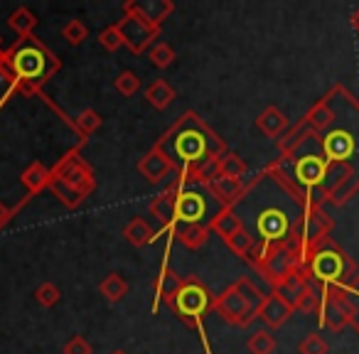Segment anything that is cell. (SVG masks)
<instances>
[{
  "mask_svg": "<svg viewBox=\"0 0 359 354\" xmlns=\"http://www.w3.org/2000/svg\"><path fill=\"white\" fill-rule=\"evenodd\" d=\"M99 42L106 47L109 52H116L121 45H123V35H121V30H118V25H111V27H106L104 32L99 35Z\"/></svg>",
  "mask_w": 359,
  "mask_h": 354,
  "instance_id": "34",
  "label": "cell"
},
{
  "mask_svg": "<svg viewBox=\"0 0 359 354\" xmlns=\"http://www.w3.org/2000/svg\"><path fill=\"white\" fill-rule=\"evenodd\" d=\"M217 313L226 320V322H236V325H249L254 318H259V310L246 300V295L236 288V283L231 288L224 290V295H219V300L215 303Z\"/></svg>",
  "mask_w": 359,
  "mask_h": 354,
  "instance_id": "9",
  "label": "cell"
},
{
  "mask_svg": "<svg viewBox=\"0 0 359 354\" xmlns=\"http://www.w3.org/2000/svg\"><path fill=\"white\" fill-rule=\"evenodd\" d=\"M145 99H148L150 106H155L158 111H163V109H168V106L172 104L175 89L165 79H158V81H153L148 89H145Z\"/></svg>",
  "mask_w": 359,
  "mask_h": 354,
  "instance_id": "17",
  "label": "cell"
},
{
  "mask_svg": "<svg viewBox=\"0 0 359 354\" xmlns=\"http://www.w3.org/2000/svg\"><path fill=\"white\" fill-rule=\"evenodd\" d=\"M60 298H62V293H60V288H57L55 283H42V285H37L35 300L42 305V308H52V305L60 303Z\"/></svg>",
  "mask_w": 359,
  "mask_h": 354,
  "instance_id": "29",
  "label": "cell"
},
{
  "mask_svg": "<svg viewBox=\"0 0 359 354\" xmlns=\"http://www.w3.org/2000/svg\"><path fill=\"white\" fill-rule=\"evenodd\" d=\"M323 300H320V325L332 332H342L349 327L354 320V305L347 295V288L342 290H323Z\"/></svg>",
  "mask_w": 359,
  "mask_h": 354,
  "instance_id": "8",
  "label": "cell"
},
{
  "mask_svg": "<svg viewBox=\"0 0 359 354\" xmlns=\"http://www.w3.org/2000/svg\"><path fill=\"white\" fill-rule=\"evenodd\" d=\"M86 35H89V30H86V25L81 20H69L62 27V37H65L69 45H81V42L86 40Z\"/></svg>",
  "mask_w": 359,
  "mask_h": 354,
  "instance_id": "28",
  "label": "cell"
},
{
  "mask_svg": "<svg viewBox=\"0 0 359 354\" xmlns=\"http://www.w3.org/2000/svg\"><path fill=\"white\" fill-rule=\"evenodd\" d=\"M8 25H11L13 30L18 32V35L27 37L32 30H35V25H37V18L32 15V13L27 11V8H18V11L11 15V20H8Z\"/></svg>",
  "mask_w": 359,
  "mask_h": 354,
  "instance_id": "22",
  "label": "cell"
},
{
  "mask_svg": "<svg viewBox=\"0 0 359 354\" xmlns=\"http://www.w3.org/2000/svg\"><path fill=\"white\" fill-rule=\"evenodd\" d=\"M172 145H175V158L177 163H185L187 168H195V165L205 163L207 155L212 153L210 140L217 138L212 135L205 125L197 121V116H187L185 123H180L172 130Z\"/></svg>",
  "mask_w": 359,
  "mask_h": 354,
  "instance_id": "5",
  "label": "cell"
},
{
  "mask_svg": "<svg viewBox=\"0 0 359 354\" xmlns=\"http://www.w3.org/2000/svg\"><path fill=\"white\" fill-rule=\"evenodd\" d=\"M150 212L158 217L160 222H170L175 219V200L170 195H160L158 200L150 205Z\"/></svg>",
  "mask_w": 359,
  "mask_h": 354,
  "instance_id": "27",
  "label": "cell"
},
{
  "mask_svg": "<svg viewBox=\"0 0 359 354\" xmlns=\"http://www.w3.org/2000/svg\"><path fill=\"white\" fill-rule=\"evenodd\" d=\"M249 352L251 354H273L276 349V339L271 332H266V329H259V332H254L249 337Z\"/></svg>",
  "mask_w": 359,
  "mask_h": 354,
  "instance_id": "24",
  "label": "cell"
},
{
  "mask_svg": "<svg viewBox=\"0 0 359 354\" xmlns=\"http://www.w3.org/2000/svg\"><path fill=\"white\" fill-rule=\"evenodd\" d=\"M207 195L197 187H185L180 190L175 200V219L182 222L185 226H202V219L207 217Z\"/></svg>",
  "mask_w": 359,
  "mask_h": 354,
  "instance_id": "10",
  "label": "cell"
},
{
  "mask_svg": "<svg viewBox=\"0 0 359 354\" xmlns=\"http://www.w3.org/2000/svg\"><path fill=\"white\" fill-rule=\"evenodd\" d=\"M219 175L222 177H231V180H241L246 175V163L234 153L224 155V158H219Z\"/></svg>",
  "mask_w": 359,
  "mask_h": 354,
  "instance_id": "23",
  "label": "cell"
},
{
  "mask_svg": "<svg viewBox=\"0 0 359 354\" xmlns=\"http://www.w3.org/2000/svg\"><path fill=\"white\" fill-rule=\"evenodd\" d=\"M244 205H256L251 210V224H254L259 244H288L295 224L305 215L308 205L303 197L295 192V187L283 177L276 165H271L259 177L254 187L249 190ZM249 210V207H246Z\"/></svg>",
  "mask_w": 359,
  "mask_h": 354,
  "instance_id": "2",
  "label": "cell"
},
{
  "mask_svg": "<svg viewBox=\"0 0 359 354\" xmlns=\"http://www.w3.org/2000/svg\"><path fill=\"white\" fill-rule=\"evenodd\" d=\"M256 125H259L261 133L269 135V138H278V135L288 128V118H285V114L280 109L269 106V109H264V114L256 118Z\"/></svg>",
  "mask_w": 359,
  "mask_h": 354,
  "instance_id": "14",
  "label": "cell"
},
{
  "mask_svg": "<svg viewBox=\"0 0 359 354\" xmlns=\"http://www.w3.org/2000/svg\"><path fill=\"white\" fill-rule=\"evenodd\" d=\"M170 308L187 322H200L205 318V313L212 308V293L202 280L197 278H185L180 280L177 290L168 298Z\"/></svg>",
  "mask_w": 359,
  "mask_h": 354,
  "instance_id": "6",
  "label": "cell"
},
{
  "mask_svg": "<svg viewBox=\"0 0 359 354\" xmlns=\"http://www.w3.org/2000/svg\"><path fill=\"white\" fill-rule=\"evenodd\" d=\"M50 180H52L50 172H47V168H45V165H40V163L30 165V168H27L25 172H22V185H25L30 192L45 190L47 182H50Z\"/></svg>",
  "mask_w": 359,
  "mask_h": 354,
  "instance_id": "20",
  "label": "cell"
},
{
  "mask_svg": "<svg viewBox=\"0 0 359 354\" xmlns=\"http://www.w3.org/2000/svg\"><path fill=\"white\" fill-rule=\"evenodd\" d=\"M210 190L215 192V197H219L222 202H239L241 197H244V185H241V180H231V177H215V180L210 182Z\"/></svg>",
  "mask_w": 359,
  "mask_h": 354,
  "instance_id": "15",
  "label": "cell"
},
{
  "mask_svg": "<svg viewBox=\"0 0 359 354\" xmlns=\"http://www.w3.org/2000/svg\"><path fill=\"white\" fill-rule=\"evenodd\" d=\"M138 170L143 172V177L148 182H160L172 170V160L168 155H163V150H153V153H148L140 160Z\"/></svg>",
  "mask_w": 359,
  "mask_h": 354,
  "instance_id": "13",
  "label": "cell"
},
{
  "mask_svg": "<svg viewBox=\"0 0 359 354\" xmlns=\"http://www.w3.org/2000/svg\"><path fill=\"white\" fill-rule=\"evenodd\" d=\"M121 35H123V45H128L133 52H143L148 42L158 35V27L145 22L143 18H126L118 25Z\"/></svg>",
  "mask_w": 359,
  "mask_h": 354,
  "instance_id": "11",
  "label": "cell"
},
{
  "mask_svg": "<svg viewBox=\"0 0 359 354\" xmlns=\"http://www.w3.org/2000/svg\"><path fill=\"white\" fill-rule=\"evenodd\" d=\"M303 133H315L330 163L327 202L342 207L359 192V99L337 84L305 114L280 143L283 153Z\"/></svg>",
  "mask_w": 359,
  "mask_h": 354,
  "instance_id": "1",
  "label": "cell"
},
{
  "mask_svg": "<svg viewBox=\"0 0 359 354\" xmlns=\"http://www.w3.org/2000/svg\"><path fill=\"white\" fill-rule=\"evenodd\" d=\"M111 354H126V352H123V349H114Z\"/></svg>",
  "mask_w": 359,
  "mask_h": 354,
  "instance_id": "38",
  "label": "cell"
},
{
  "mask_svg": "<svg viewBox=\"0 0 359 354\" xmlns=\"http://www.w3.org/2000/svg\"><path fill=\"white\" fill-rule=\"evenodd\" d=\"M212 229H215L224 241H229L231 236L239 234V231L244 229V222H241V217L236 215L234 210H224L215 222H212Z\"/></svg>",
  "mask_w": 359,
  "mask_h": 354,
  "instance_id": "16",
  "label": "cell"
},
{
  "mask_svg": "<svg viewBox=\"0 0 359 354\" xmlns=\"http://www.w3.org/2000/svg\"><path fill=\"white\" fill-rule=\"evenodd\" d=\"M320 300H323L320 290L315 288L313 283H308L303 290H300V295H298V300H295L293 308L298 310V313H303V315H313V313H318V310H320Z\"/></svg>",
  "mask_w": 359,
  "mask_h": 354,
  "instance_id": "21",
  "label": "cell"
},
{
  "mask_svg": "<svg viewBox=\"0 0 359 354\" xmlns=\"http://www.w3.org/2000/svg\"><path fill=\"white\" fill-rule=\"evenodd\" d=\"M226 244H229V249L234 251V254L246 256V259H249L251 251L256 249V244H259V241H256V236H254V234H249L246 229H241L239 234L231 236V239L226 241Z\"/></svg>",
  "mask_w": 359,
  "mask_h": 354,
  "instance_id": "25",
  "label": "cell"
},
{
  "mask_svg": "<svg viewBox=\"0 0 359 354\" xmlns=\"http://www.w3.org/2000/svg\"><path fill=\"white\" fill-rule=\"evenodd\" d=\"M298 352L300 354H327L330 347L323 339V334H308V337L298 344Z\"/></svg>",
  "mask_w": 359,
  "mask_h": 354,
  "instance_id": "32",
  "label": "cell"
},
{
  "mask_svg": "<svg viewBox=\"0 0 359 354\" xmlns=\"http://www.w3.org/2000/svg\"><path fill=\"white\" fill-rule=\"evenodd\" d=\"M347 295H349V300H352V305H354V320H352V327L359 332V273L354 275V280L347 285Z\"/></svg>",
  "mask_w": 359,
  "mask_h": 354,
  "instance_id": "35",
  "label": "cell"
},
{
  "mask_svg": "<svg viewBox=\"0 0 359 354\" xmlns=\"http://www.w3.org/2000/svg\"><path fill=\"white\" fill-rule=\"evenodd\" d=\"M99 290H101V295L109 300V303H118V300L128 293V283H126L118 273H109L104 280H101Z\"/></svg>",
  "mask_w": 359,
  "mask_h": 354,
  "instance_id": "19",
  "label": "cell"
},
{
  "mask_svg": "<svg viewBox=\"0 0 359 354\" xmlns=\"http://www.w3.org/2000/svg\"><path fill=\"white\" fill-rule=\"evenodd\" d=\"M123 236H126V241H128L130 246H145V244H150V241L155 239L153 229H150L145 219L128 222V224H126V229H123Z\"/></svg>",
  "mask_w": 359,
  "mask_h": 354,
  "instance_id": "18",
  "label": "cell"
},
{
  "mask_svg": "<svg viewBox=\"0 0 359 354\" xmlns=\"http://www.w3.org/2000/svg\"><path fill=\"white\" fill-rule=\"evenodd\" d=\"M55 67L60 64L52 62L47 50H42L40 45H32V42L20 45L15 50V55H13V69L25 81H45L55 72Z\"/></svg>",
  "mask_w": 359,
  "mask_h": 354,
  "instance_id": "7",
  "label": "cell"
},
{
  "mask_svg": "<svg viewBox=\"0 0 359 354\" xmlns=\"http://www.w3.org/2000/svg\"><path fill=\"white\" fill-rule=\"evenodd\" d=\"M150 62H153L158 69H168L175 62V50L168 45V42H158V45L150 50Z\"/></svg>",
  "mask_w": 359,
  "mask_h": 354,
  "instance_id": "26",
  "label": "cell"
},
{
  "mask_svg": "<svg viewBox=\"0 0 359 354\" xmlns=\"http://www.w3.org/2000/svg\"><path fill=\"white\" fill-rule=\"evenodd\" d=\"M114 86H116V91H118V94H123V96H133L135 91L140 89V79L133 74V72H121V74L116 76Z\"/></svg>",
  "mask_w": 359,
  "mask_h": 354,
  "instance_id": "31",
  "label": "cell"
},
{
  "mask_svg": "<svg viewBox=\"0 0 359 354\" xmlns=\"http://www.w3.org/2000/svg\"><path fill=\"white\" fill-rule=\"evenodd\" d=\"M65 354H91V344L84 337H74L65 344Z\"/></svg>",
  "mask_w": 359,
  "mask_h": 354,
  "instance_id": "36",
  "label": "cell"
},
{
  "mask_svg": "<svg viewBox=\"0 0 359 354\" xmlns=\"http://www.w3.org/2000/svg\"><path fill=\"white\" fill-rule=\"evenodd\" d=\"M276 168L283 172V177L295 187L308 207L323 210L327 202V180H330V163L325 158L320 140L315 133H303L298 143L290 145L283 153Z\"/></svg>",
  "mask_w": 359,
  "mask_h": 354,
  "instance_id": "3",
  "label": "cell"
},
{
  "mask_svg": "<svg viewBox=\"0 0 359 354\" xmlns=\"http://www.w3.org/2000/svg\"><path fill=\"white\" fill-rule=\"evenodd\" d=\"M293 305L288 303V300H283L278 293H271V295H266V300H264V305H261V310H259V318L264 320L269 327H280V325H285V320L293 315Z\"/></svg>",
  "mask_w": 359,
  "mask_h": 354,
  "instance_id": "12",
  "label": "cell"
},
{
  "mask_svg": "<svg viewBox=\"0 0 359 354\" xmlns=\"http://www.w3.org/2000/svg\"><path fill=\"white\" fill-rule=\"evenodd\" d=\"M177 236H180V241L185 246H190V249H200L207 241V229L205 226H185Z\"/></svg>",
  "mask_w": 359,
  "mask_h": 354,
  "instance_id": "30",
  "label": "cell"
},
{
  "mask_svg": "<svg viewBox=\"0 0 359 354\" xmlns=\"http://www.w3.org/2000/svg\"><path fill=\"white\" fill-rule=\"evenodd\" d=\"M99 125H101V116L96 114V111H91V109L81 111V116L76 118V128H79L81 135H91L96 128H99Z\"/></svg>",
  "mask_w": 359,
  "mask_h": 354,
  "instance_id": "33",
  "label": "cell"
},
{
  "mask_svg": "<svg viewBox=\"0 0 359 354\" xmlns=\"http://www.w3.org/2000/svg\"><path fill=\"white\" fill-rule=\"evenodd\" d=\"M359 273L354 259L337 246L332 239H325L320 246H315L313 256H310L308 266H305L303 275L308 278V283H313L315 288L323 290H342L354 280V275Z\"/></svg>",
  "mask_w": 359,
  "mask_h": 354,
  "instance_id": "4",
  "label": "cell"
},
{
  "mask_svg": "<svg viewBox=\"0 0 359 354\" xmlns=\"http://www.w3.org/2000/svg\"><path fill=\"white\" fill-rule=\"evenodd\" d=\"M352 27H354V32L359 35V8L354 11V15H352Z\"/></svg>",
  "mask_w": 359,
  "mask_h": 354,
  "instance_id": "37",
  "label": "cell"
}]
</instances>
